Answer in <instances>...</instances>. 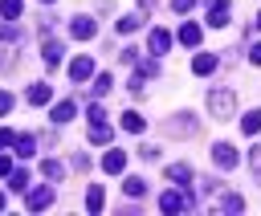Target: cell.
<instances>
[{
  "mask_svg": "<svg viewBox=\"0 0 261 216\" xmlns=\"http://www.w3.org/2000/svg\"><path fill=\"white\" fill-rule=\"evenodd\" d=\"M192 4H196V0H171V8H175V12H188Z\"/></svg>",
  "mask_w": 261,
  "mask_h": 216,
  "instance_id": "obj_33",
  "label": "cell"
},
{
  "mask_svg": "<svg viewBox=\"0 0 261 216\" xmlns=\"http://www.w3.org/2000/svg\"><path fill=\"white\" fill-rule=\"evenodd\" d=\"M167 49H171V33H167V29H151V37H147V53L163 57Z\"/></svg>",
  "mask_w": 261,
  "mask_h": 216,
  "instance_id": "obj_5",
  "label": "cell"
},
{
  "mask_svg": "<svg viewBox=\"0 0 261 216\" xmlns=\"http://www.w3.org/2000/svg\"><path fill=\"white\" fill-rule=\"evenodd\" d=\"M90 90H94V98H102V94H110V90H114V82H110V73H98Z\"/></svg>",
  "mask_w": 261,
  "mask_h": 216,
  "instance_id": "obj_25",
  "label": "cell"
},
{
  "mask_svg": "<svg viewBox=\"0 0 261 216\" xmlns=\"http://www.w3.org/2000/svg\"><path fill=\"white\" fill-rule=\"evenodd\" d=\"M41 171H45V179H61V175H65V167H61L57 159H49V163H45Z\"/></svg>",
  "mask_w": 261,
  "mask_h": 216,
  "instance_id": "obj_29",
  "label": "cell"
},
{
  "mask_svg": "<svg viewBox=\"0 0 261 216\" xmlns=\"http://www.w3.org/2000/svg\"><path fill=\"white\" fill-rule=\"evenodd\" d=\"M208 110H212V118H228L237 110V94L232 90H212L208 94Z\"/></svg>",
  "mask_w": 261,
  "mask_h": 216,
  "instance_id": "obj_1",
  "label": "cell"
},
{
  "mask_svg": "<svg viewBox=\"0 0 261 216\" xmlns=\"http://www.w3.org/2000/svg\"><path fill=\"white\" fill-rule=\"evenodd\" d=\"M212 208H216V212H241L245 204H241V196H232V192H216Z\"/></svg>",
  "mask_w": 261,
  "mask_h": 216,
  "instance_id": "obj_13",
  "label": "cell"
},
{
  "mask_svg": "<svg viewBox=\"0 0 261 216\" xmlns=\"http://www.w3.org/2000/svg\"><path fill=\"white\" fill-rule=\"evenodd\" d=\"M122 192H126V200H139V196H143V192H147V183H143V179H139V175H130V179H126V183H122Z\"/></svg>",
  "mask_w": 261,
  "mask_h": 216,
  "instance_id": "obj_23",
  "label": "cell"
},
{
  "mask_svg": "<svg viewBox=\"0 0 261 216\" xmlns=\"http://www.w3.org/2000/svg\"><path fill=\"white\" fill-rule=\"evenodd\" d=\"M0 41H4V45H16V41H20V29H16L12 20H0Z\"/></svg>",
  "mask_w": 261,
  "mask_h": 216,
  "instance_id": "obj_24",
  "label": "cell"
},
{
  "mask_svg": "<svg viewBox=\"0 0 261 216\" xmlns=\"http://www.w3.org/2000/svg\"><path fill=\"white\" fill-rule=\"evenodd\" d=\"M53 204V187H33V192H24V208L29 212H45Z\"/></svg>",
  "mask_w": 261,
  "mask_h": 216,
  "instance_id": "obj_4",
  "label": "cell"
},
{
  "mask_svg": "<svg viewBox=\"0 0 261 216\" xmlns=\"http://www.w3.org/2000/svg\"><path fill=\"white\" fill-rule=\"evenodd\" d=\"M163 130H167V134H196V118H192V114H175Z\"/></svg>",
  "mask_w": 261,
  "mask_h": 216,
  "instance_id": "obj_10",
  "label": "cell"
},
{
  "mask_svg": "<svg viewBox=\"0 0 261 216\" xmlns=\"http://www.w3.org/2000/svg\"><path fill=\"white\" fill-rule=\"evenodd\" d=\"M69 33H73L77 41H90V37L98 33V24H94L90 16H73V20H69Z\"/></svg>",
  "mask_w": 261,
  "mask_h": 216,
  "instance_id": "obj_8",
  "label": "cell"
},
{
  "mask_svg": "<svg viewBox=\"0 0 261 216\" xmlns=\"http://www.w3.org/2000/svg\"><path fill=\"white\" fill-rule=\"evenodd\" d=\"M257 29H261V12H257Z\"/></svg>",
  "mask_w": 261,
  "mask_h": 216,
  "instance_id": "obj_39",
  "label": "cell"
},
{
  "mask_svg": "<svg viewBox=\"0 0 261 216\" xmlns=\"http://www.w3.org/2000/svg\"><path fill=\"white\" fill-rule=\"evenodd\" d=\"M8 110H12V94H8V90H0V114H8Z\"/></svg>",
  "mask_w": 261,
  "mask_h": 216,
  "instance_id": "obj_31",
  "label": "cell"
},
{
  "mask_svg": "<svg viewBox=\"0 0 261 216\" xmlns=\"http://www.w3.org/2000/svg\"><path fill=\"white\" fill-rule=\"evenodd\" d=\"M216 65H220L216 53H196V57H192V69H196V73H212Z\"/></svg>",
  "mask_w": 261,
  "mask_h": 216,
  "instance_id": "obj_15",
  "label": "cell"
},
{
  "mask_svg": "<svg viewBox=\"0 0 261 216\" xmlns=\"http://www.w3.org/2000/svg\"><path fill=\"white\" fill-rule=\"evenodd\" d=\"M241 130H245V134H257V130H261V106L249 110V114L241 118Z\"/></svg>",
  "mask_w": 261,
  "mask_h": 216,
  "instance_id": "obj_21",
  "label": "cell"
},
{
  "mask_svg": "<svg viewBox=\"0 0 261 216\" xmlns=\"http://www.w3.org/2000/svg\"><path fill=\"white\" fill-rule=\"evenodd\" d=\"M200 37H204V33H200V24H192V20L179 29V41H184L188 49H196V45H200Z\"/></svg>",
  "mask_w": 261,
  "mask_h": 216,
  "instance_id": "obj_17",
  "label": "cell"
},
{
  "mask_svg": "<svg viewBox=\"0 0 261 216\" xmlns=\"http://www.w3.org/2000/svg\"><path fill=\"white\" fill-rule=\"evenodd\" d=\"M24 98H29V106H45V102L53 98V86H49V82H33Z\"/></svg>",
  "mask_w": 261,
  "mask_h": 216,
  "instance_id": "obj_9",
  "label": "cell"
},
{
  "mask_svg": "<svg viewBox=\"0 0 261 216\" xmlns=\"http://www.w3.org/2000/svg\"><path fill=\"white\" fill-rule=\"evenodd\" d=\"M8 143H16V134H12V130H4V126H0V147H8Z\"/></svg>",
  "mask_w": 261,
  "mask_h": 216,
  "instance_id": "obj_34",
  "label": "cell"
},
{
  "mask_svg": "<svg viewBox=\"0 0 261 216\" xmlns=\"http://www.w3.org/2000/svg\"><path fill=\"white\" fill-rule=\"evenodd\" d=\"M249 61H253V65H261V41H257V45L249 49Z\"/></svg>",
  "mask_w": 261,
  "mask_h": 216,
  "instance_id": "obj_35",
  "label": "cell"
},
{
  "mask_svg": "<svg viewBox=\"0 0 261 216\" xmlns=\"http://www.w3.org/2000/svg\"><path fill=\"white\" fill-rule=\"evenodd\" d=\"M143 126H147V122H143V114L126 106V110H122V130H126V134H143Z\"/></svg>",
  "mask_w": 261,
  "mask_h": 216,
  "instance_id": "obj_14",
  "label": "cell"
},
{
  "mask_svg": "<svg viewBox=\"0 0 261 216\" xmlns=\"http://www.w3.org/2000/svg\"><path fill=\"white\" fill-rule=\"evenodd\" d=\"M0 175H12V159L8 155H0Z\"/></svg>",
  "mask_w": 261,
  "mask_h": 216,
  "instance_id": "obj_36",
  "label": "cell"
},
{
  "mask_svg": "<svg viewBox=\"0 0 261 216\" xmlns=\"http://www.w3.org/2000/svg\"><path fill=\"white\" fill-rule=\"evenodd\" d=\"M159 208L163 212H188V208H196V196H188V192H163Z\"/></svg>",
  "mask_w": 261,
  "mask_h": 216,
  "instance_id": "obj_2",
  "label": "cell"
},
{
  "mask_svg": "<svg viewBox=\"0 0 261 216\" xmlns=\"http://www.w3.org/2000/svg\"><path fill=\"white\" fill-rule=\"evenodd\" d=\"M45 4H53V0H45Z\"/></svg>",
  "mask_w": 261,
  "mask_h": 216,
  "instance_id": "obj_40",
  "label": "cell"
},
{
  "mask_svg": "<svg viewBox=\"0 0 261 216\" xmlns=\"http://www.w3.org/2000/svg\"><path fill=\"white\" fill-rule=\"evenodd\" d=\"M143 16H147V12H143V8H139V12H126V16H122V20H118V33H135V29H139V24H143Z\"/></svg>",
  "mask_w": 261,
  "mask_h": 216,
  "instance_id": "obj_20",
  "label": "cell"
},
{
  "mask_svg": "<svg viewBox=\"0 0 261 216\" xmlns=\"http://www.w3.org/2000/svg\"><path fill=\"white\" fill-rule=\"evenodd\" d=\"M61 61V41H45V65H57Z\"/></svg>",
  "mask_w": 261,
  "mask_h": 216,
  "instance_id": "obj_26",
  "label": "cell"
},
{
  "mask_svg": "<svg viewBox=\"0 0 261 216\" xmlns=\"http://www.w3.org/2000/svg\"><path fill=\"white\" fill-rule=\"evenodd\" d=\"M249 167H253V175H257V183H261V143L249 147Z\"/></svg>",
  "mask_w": 261,
  "mask_h": 216,
  "instance_id": "obj_28",
  "label": "cell"
},
{
  "mask_svg": "<svg viewBox=\"0 0 261 216\" xmlns=\"http://www.w3.org/2000/svg\"><path fill=\"white\" fill-rule=\"evenodd\" d=\"M212 159H216V167H224V171H232V167L241 163V155H237L232 143H216V147H212Z\"/></svg>",
  "mask_w": 261,
  "mask_h": 216,
  "instance_id": "obj_3",
  "label": "cell"
},
{
  "mask_svg": "<svg viewBox=\"0 0 261 216\" xmlns=\"http://www.w3.org/2000/svg\"><path fill=\"white\" fill-rule=\"evenodd\" d=\"M69 77H73V82L94 77V57H86V53H82V57H73V61H69Z\"/></svg>",
  "mask_w": 261,
  "mask_h": 216,
  "instance_id": "obj_6",
  "label": "cell"
},
{
  "mask_svg": "<svg viewBox=\"0 0 261 216\" xmlns=\"http://www.w3.org/2000/svg\"><path fill=\"white\" fill-rule=\"evenodd\" d=\"M102 118H106V110H102V106L94 102V106H90V122H102Z\"/></svg>",
  "mask_w": 261,
  "mask_h": 216,
  "instance_id": "obj_32",
  "label": "cell"
},
{
  "mask_svg": "<svg viewBox=\"0 0 261 216\" xmlns=\"http://www.w3.org/2000/svg\"><path fill=\"white\" fill-rule=\"evenodd\" d=\"M73 114H77V106H73V102L65 98V102H53V114H49V118H53V126H65V122H69Z\"/></svg>",
  "mask_w": 261,
  "mask_h": 216,
  "instance_id": "obj_11",
  "label": "cell"
},
{
  "mask_svg": "<svg viewBox=\"0 0 261 216\" xmlns=\"http://www.w3.org/2000/svg\"><path fill=\"white\" fill-rule=\"evenodd\" d=\"M8 183H12L16 192H29V171H12V175H8Z\"/></svg>",
  "mask_w": 261,
  "mask_h": 216,
  "instance_id": "obj_30",
  "label": "cell"
},
{
  "mask_svg": "<svg viewBox=\"0 0 261 216\" xmlns=\"http://www.w3.org/2000/svg\"><path fill=\"white\" fill-rule=\"evenodd\" d=\"M90 143H110V126H106V118H102V122H90Z\"/></svg>",
  "mask_w": 261,
  "mask_h": 216,
  "instance_id": "obj_22",
  "label": "cell"
},
{
  "mask_svg": "<svg viewBox=\"0 0 261 216\" xmlns=\"http://www.w3.org/2000/svg\"><path fill=\"white\" fill-rule=\"evenodd\" d=\"M12 147H16V155H20V159H33L37 139H33V134H16V143H12Z\"/></svg>",
  "mask_w": 261,
  "mask_h": 216,
  "instance_id": "obj_18",
  "label": "cell"
},
{
  "mask_svg": "<svg viewBox=\"0 0 261 216\" xmlns=\"http://www.w3.org/2000/svg\"><path fill=\"white\" fill-rule=\"evenodd\" d=\"M8 65H12V53H8V49H0V69H8Z\"/></svg>",
  "mask_w": 261,
  "mask_h": 216,
  "instance_id": "obj_37",
  "label": "cell"
},
{
  "mask_svg": "<svg viewBox=\"0 0 261 216\" xmlns=\"http://www.w3.org/2000/svg\"><path fill=\"white\" fill-rule=\"evenodd\" d=\"M4 204H8V200H4V196H0V212H4Z\"/></svg>",
  "mask_w": 261,
  "mask_h": 216,
  "instance_id": "obj_38",
  "label": "cell"
},
{
  "mask_svg": "<svg viewBox=\"0 0 261 216\" xmlns=\"http://www.w3.org/2000/svg\"><path fill=\"white\" fill-rule=\"evenodd\" d=\"M102 204H106V192H102V183H94V187L86 192V208H90V212H102Z\"/></svg>",
  "mask_w": 261,
  "mask_h": 216,
  "instance_id": "obj_19",
  "label": "cell"
},
{
  "mask_svg": "<svg viewBox=\"0 0 261 216\" xmlns=\"http://www.w3.org/2000/svg\"><path fill=\"white\" fill-rule=\"evenodd\" d=\"M167 179H175L179 187H192V167L188 163H171L167 167Z\"/></svg>",
  "mask_w": 261,
  "mask_h": 216,
  "instance_id": "obj_16",
  "label": "cell"
},
{
  "mask_svg": "<svg viewBox=\"0 0 261 216\" xmlns=\"http://www.w3.org/2000/svg\"><path fill=\"white\" fill-rule=\"evenodd\" d=\"M0 16L4 20H16L20 16V0H0Z\"/></svg>",
  "mask_w": 261,
  "mask_h": 216,
  "instance_id": "obj_27",
  "label": "cell"
},
{
  "mask_svg": "<svg viewBox=\"0 0 261 216\" xmlns=\"http://www.w3.org/2000/svg\"><path fill=\"white\" fill-rule=\"evenodd\" d=\"M208 24L212 29H224L228 24V0H208Z\"/></svg>",
  "mask_w": 261,
  "mask_h": 216,
  "instance_id": "obj_7",
  "label": "cell"
},
{
  "mask_svg": "<svg viewBox=\"0 0 261 216\" xmlns=\"http://www.w3.org/2000/svg\"><path fill=\"white\" fill-rule=\"evenodd\" d=\"M122 167H126V151H106V155H102V171H106V175H118Z\"/></svg>",
  "mask_w": 261,
  "mask_h": 216,
  "instance_id": "obj_12",
  "label": "cell"
}]
</instances>
